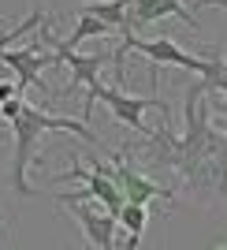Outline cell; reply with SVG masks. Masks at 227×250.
<instances>
[{
	"label": "cell",
	"mask_w": 227,
	"mask_h": 250,
	"mask_svg": "<svg viewBox=\"0 0 227 250\" xmlns=\"http://www.w3.org/2000/svg\"><path fill=\"white\" fill-rule=\"evenodd\" d=\"M0 116L11 124V135H15L11 187H15V194H22V198H30V194H34L30 179H26V168H30V161H34V146H38V142H41L49 131H75V135L86 138V142H97V135L90 131V124H86V120L52 116V112H45V108H34V104H26L22 97H11V101H4V104H0Z\"/></svg>",
	"instance_id": "1"
},
{
	"label": "cell",
	"mask_w": 227,
	"mask_h": 250,
	"mask_svg": "<svg viewBox=\"0 0 227 250\" xmlns=\"http://www.w3.org/2000/svg\"><path fill=\"white\" fill-rule=\"evenodd\" d=\"M86 97H90V101H86V112H90L97 101H104V104H108V112L115 116V124L134 127L138 135H149V127L142 124V112H145V108H164V112H168V104L160 101V97H131V94H123V90L112 86V83H97Z\"/></svg>",
	"instance_id": "2"
},
{
	"label": "cell",
	"mask_w": 227,
	"mask_h": 250,
	"mask_svg": "<svg viewBox=\"0 0 227 250\" xmlns=\"http://www.w3.org/2000/svg\"><path fill=\"white\" fill-rule=\"evenodd\" d=\"M0 63L15 67V75H19V83H15V86H19V94H26L30 86H41V90H45L41 71H45V67H56V52H52L49 45L38 38V30H34V38H30L26 49H8Z\"/></svg>",
	"instance_id": "3"
},
{
	"label": "cell",
	"mask_w": 227,
	"mask_h": 250,
	"mask_svg": "<svg viewBox=\"0 0 227 250\" xmlns=\"http://www.w3.org/2000/svg\"><path fill=\"white\" fill-rule=\"evenodd\" d=\"M71 209V220L78 224V231L86 235L93 250H119L115 247V231H119V217H112L104 206L93 202H63Z\"/></svg>",
	"instance_id": "4"
},
{
	"label": "cell",
	"mask_w": 227,
	"mask_h": 250,
	"mask_svg": "<svg viewBox=\"0 0 227 250\" xmlns=\"http://www.w3.org/2000/svg\"><path fill=\"white\" fill-rule=\"evenodd\" d=\"M112 179L119 183V190H123L127 202H134V206H149V202H175V194L171 190H164L160 183H153V179H145L142 172H138L127 157H112Z\"/></svg>",
	"instance_id": "5"
},
{
	"label": "cell",
	"mask_w": 227,
	"mask_h": 250,
	"mask_svg": "<svg viewBox=\"0 0 227 250\" xmlns=\"http://www.w3.org/2000/svg\"><path fill=\"white\" fill-rule=\"evenodd\" d=\"M168 15L183 19L190 30H201L197 15L183 8V0H131V11H127V34L138 30V26H149V22H156V19H168Z\"/></svg>",
	"instance_id": "6"
},
{
	"label": "cell",
	"mask_w": 227,
	"mask_h": 250,
	"mask_svg": "<svg viewBox=\"0 0 227 250\" xmlns=\"http://www.w3.org/2000/svg\"><path fill=\"white\" fill-rule=\"evenodd\" d=\"M119 224L127 228V243L119 250H138V247H142L145 228H149V206H134V202H127L123 213H119Z\"/></svg>",
	"instance_id": "7"
},
{
	"label": "cell",
	"mask_w": 227,
	"mask_h": 250,
	"mask_svg": "<svg viewBox=\"0 0 227 250\" xmlns=\"http://www.w3.org/2000/svg\"><path fill=\"white\" fill-rule=\"evenodd\" d=\"M104 34H112V26L108 22H101L97 15H90V11H78V22H75L71 38H63V45H71V49H78L82 42H90V38H104Z\"/></svg>",
	"instance_id": "8"
},
{
	"label": "cell",
	"mask_w": 227,
	"mask_h": 250,
	"mask_svg": "<svg viewBox=\"0 0 227 250\" xmlns=\"http://www.w3.org/2000/svg\"><path fill=\"white\" fill-rule=\"evenodd\" d=\"M41 19H45V11H41V8H34V11H30V15H26L22 22H15L11 30H4V34H0V60H4V52H8L15 42H19V38H26L30 30H38V26H41Z\"/></svg>",
	"instance_id": "9"
},
{
	"label": "cell",
	"mask_w": 227,
	"mask_h": 250,
	"mask_svg": "<svg viewBox=\"0 0 227 250\" xmlns=\"http://www.w3.org/2000/svg\"><path fill=\"white\" fill-rule=\"evenodd\" d=\"M11 97H22V94H19V86H11V83H0V104H4V101H11Z\"/></svg>",
	"instance_id": "10"
},
{
	"label": "cell",
	"mask_w": 227,
	"mask_h": 250,
	"mask_svg": "<svg viewBox=\"0 0 227 250\" xmlns=\"http://www.w3.org/2000/svg\"><path fill=\"white\" fill-rule=\"evenodd\" d=\"M208 4H216V8H227V0H194V11L208 8Z\"/></svg>",
	"instance_id": "11"
},
{
	"label": "cell",
	"mask_w": 227,
	"mask_h": 250,
	"mask_svg": "<svg viewBox=\"0 0 227 250\" xmlns=\"http://www.w3.org/2000/svg\"><path fill=\"white\" fill-rule=\"evenodd\" d=\"M0 235H4V220H0Z\"/></svg>",
	"instance_id": "12"
},
{
	"label": "cell",
	"mask_w": 227,
	"mask_h": 250,
	"mask_svg": "<svg viewBox=\"0 0 227 250\" xmlns=\"http://www.w3.org/2000/svg\"><path fill=\"white\" fill-rule=\"evenodd\" d=\"M0 138H4V135H0Z\"/></svg>",
	"instance_id": "13"
}]
</instances>
